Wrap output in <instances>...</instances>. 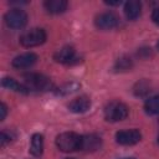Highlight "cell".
I'll use <instances>...</instances> for the list:
<instances>
[{
    "instance_id": "8",
    "label": "cell",
    "mask_w": 159,
    "mask_h": 159,
    "mask_svg": "<svg viewBox=\"0 0 159 159\" xmlns=\"http://www.w3.org/2000/svg\"><path fill=\"white\" fill-rule=\"evenodd\" d=\"M36 61H37V55L36 53L25 52V53H21L19 56H16L12 60L11 65H12V67L20 70V68H27V67L32 66L34 63H36Z\"/></svg>"
},
{
    "instance_id": "16",
    "label": "cell",
    "mask_w": 159,
    "mask_h": 159,
    "mask_svg": "<svg viewBox=\"0 0 159 159\" xmlns=\"http://www.w3.org/2000/svg\"><path fill=\"white\" fill-rule=\"evenodd\" d=\"M144 109L150 116L159 114V96L149 97L144 103Z\"/></svg>"
},
{
    "instance_id": "23",
    "label": "cell",
    "mask_w": 159,
    "mask_h": 159,
    "mask_svg": "<svg viewBox=\"0 0 159 159\" xmlns=\"http://www.w3.org/2000/svg\"><path fill=\"white\" fill-rule=\"evenodd\" d=\"M119 159H134V158H119Z\"/></svg>"
},
{
    "instance_id": "18",
    "label": "cell",
    "mask_w": 159,
    "mask_h": 159,
    "mask_svg": "<svg viewBox=\"0 0 159 159\" xmlns=\"http://www.w3.org/2000/svg\"><path fill=\"white\" fill-rule=\"evenodd\" d=\"M117 66L119 70H129L132 67V62L129 58H120V60H118Z\"/></svg>"
},
{
    "instance_id": "20",
    "label": "cell",
    "mask_w": 159,
    "mask_h": 159,
    "mask_svg": "<svg viewBox=\"0 0 159 159\" xmlns=\"http://www.w3.org/2000/svg\"><path fill=\"white\" fill-rule=\"evenodd\" d=\"M12 134H11V132L9 133L7 130H2L1 132V147H4L6 143H9V142H11L12 140Z\"/></svg>"
},
{
    "instance_id": "1",
    "label": "cell",
    "mask_w": 159,
    "mask_h": 159,
    "mask_svg": "<svg viewBox=\"0 0 159 159\" xmlns=\"http://www.w3.org/2000/svg\"><path fill=\"white\" fill-rule=\"evenodd\" d=\"M56 145L61 152L71 153L82 149V135L75 132H65L56 137Z\"/></svg>"
},
{
    "instance_id": "21",
    "label": "cell",
    "mask_w": 159,
    "mask_h": 159,
    "mask_svg": "<svg viewBox=\"0 0 159 159\" xmlns=\"http://www.w3.org/2000/svg\"><path fill=\"white\" fill-rule=\"evenodd\" d=\"M152 20H153L155 24L159 25V6L153 10V12H152Z\"/></svg>"
},
{
    "instance_id": "25",
    "label": "cell",
    "mask_w": 159,
    "mask_h": 159,
    "mask_svg": "<svg viewBox=\"0 0 159 159\" xmlns=\"http://www.w3.org/2000/svg\"><path fill=\"white\" fill-rule=\"evenodd\" d=\"M65 159H76V158H65Z\"/></svg>"
},
{
    "instance_id": "12",
    "label": "cell",
    "mask_w": 159,
    "mask_h": 159,
    "mask_svg": "<svg viewBox=\"0 0 159 159\" xmlns=\"http://www.w3.org/2000/svg\"><path fill=\"white\" fill-rule=\"evenodd\" d=\"M102 145V139L101 137L96 134H87L82 135V149L87 152H94L99 149Z\"/></svg>"
},
{
    "instance_id": "7",
    "label": "cell",
    "mask_w": 159,
    "mask_h": 159,
    "mask_svg": "<svg viewBox=\"0 0 159 159\" xmlns=\"http://www.w3.org/2000/svg\"><path fill=\"white\" fill-rule=\"evenodd\" d=\"M142 139V133L138 129H125L116 133V142L120 145H134Z\"/></svg>"
},
{
    "instance_id": "17",
    "label": "cell",
    "mask_w": 159,
    "mask_h": 159,
    "mask_svg": "<svg viewBox=\"0 0 159 159\" xmlns=\"http://www.w3.org/2000/svg\"><path fill=\"white\" fill-rule=\"evenodd\" d=\"M77 88H78L77 83H70V84H66V86L58 88V91L56 93L57 94H68V93H72V92L77 91Z\"/></svg>"
},
{
    "instance_id": "4",
    "label": "cell",
    "mask_w": 159,
    "mask_h": 159,
    "mask_svg": "<svg viewBox=\"0 0 159 159\" xmlns=\"http://www.w3.org/2000/svg\"><path fill=\"white\" fill-rule=\"evenodd\" d=\"M24 80H25V86L30 89L34 91H47L52 87V83L50 81L48 77L41 75V73H26L24 75Z\"/></svg>"
},
{
    "instance_id": "10",
    "label": "cell",
    "mask_w": 159,
    "mask_h": 159,
    "mask_svg": "<svg viewBox=\"0 0 159 159\" xmlns=\"http://www.w3.org/2000/svg\"><path fill=\"white\" fill-rule=\"evenodd\" d=\"M91 107V99L87 96H80L70 102L68 109L73 113H84Z\"/></svg>"
},
{
    "instance_id": "2",
    "label": "cell",
    "mask_w": 159,
    "mask_h": 159,
    "mask_svg": "<svg viewBox=\"0 0 159 159\" xmlns=\"http://www.w3.org/2000/svg\"><path fill=\"white\" fill-rule=\"evenodd\" d=\"M128 107L120 101H112L104 107V118L107 122H119L128 117Z\"/></svg>"
},
{
    "instance_id": "3",
    "label": "cell",
    "mask_w": 159,
    "mask_h": 159,
    "mask_svg": "<svg viewBox=\"0 0 159 159\" xmlns=\"http://www.w3.org/2000/svg\"><path fill=\"white\" fill-rule=\"evenodd\" d=\"M47 39V35L43 29H40V27H35V29H31L26 32H24L21 36H20V43L24 46V47H36V46H40L42 45Z\"/></svg>"
},
{
    "instance_id": "19",
    "label": "cell",
    "mask_w": 159,
    "mask_h": 159,
    "mask_svg": "<svg viewBox=\"0 0 159 159\" xmlns=\"http://www.w3.org/2000/svg\"><path fill=\"white\" fill-rule=\"evenodd\" d=\"M137 86H138V88H140V89L135 91V94H138V96H143V94H145V93H148L150 91L149 89V84L147 82H140Z\"/></svg>"
},
{
    "instance_id": "11",
    "label": "cell",
    "mask_w": 159,
    "mask_h": 159,
    "mask_svg": "<svg viewBox=\"0 0 159 159\" xmlns=\"http://www.w3.org/2000/svg\"><path fill=\"white\" fill-rule=\"evenodd\" d=\"M142 12V4L138 0H129L124 4V15L128 20H135Z\"/></svg>"
},
{
    "instance_id": "14",
    "label": "cell",
    "mask_w": 159,
    "mask_h": 159,
    "mask_svg": "<svg viewBox=\"0 0 159 159\" xmlns=\"http://www.w3.org/2000/svg\"><path fill=\"white\" fill-rule=\"evenodd\" d=\"M30 153L34 157H40L43 153V135L40 133H35L31 137Z\"/></svg>"
},
{
    "instance_id": "26",
    "label": "cell",
    "mask_w": 159,
    "mask_h": 159,
    "mask_svg": "<svg viewBox=\"0 0 159 159\" xmlns=\"http://www.w3.org/2000/svg\"><path fill=\"white\" fill-rule=\"evenodd\" d=\"M158 143H159V138H158Z\"/></svg>"
},
{
    "instance_id": "22",
    "label": "cell",
    "mask_w": 159,
    "mask_h": 159,
    "mask_svg": "<svg viewBox=\"0 0 159 159\" xmlns=\"http://www.w3.org/2000/svg\"><path fill=\"white\" fill-rule=\"evenodd\" d=\"M0 112H1L0 119H1V120H4V119H5V117H6V113H7V107H6V104H5V103H1V106H0Z\"/></svg>"
},
{
    "instance_id": "9",
    "label": "cell",
    "mask_w": 159,
    "mask_h": 159,
    "mask_svg": "<svg viewBox=\"0 0 159 159\" xmlns=\"http://www.w3.org/2000/svg\"><path fill=\"white\" fill-rule=\"evenodd\" d=\"M76 56V50L72 46H63L61 47L55 55H53V60L58 63H70L75 60Z\"/></svg>"
},
{
    "instance_id": "5",
    "label": "cell",
    "mask_w": 159,
    "mask_h": 159,
    "mask_svg": "<svg viewBox=\"0 0 159 159\" xmlns=\"http://www.w3.org/2000/svg\"><path fill=\"white\" fill-rule=\"evenodd\" d=\"M5 24L10 29H22L27 24V15L21 9H11L4 16Z\"/></svg>"
},
{
    "instance_id": "15",
    "label": "cell",
    "mask_w": 159,
    "mask_h": 159,
    "mask_svg": "<svg viewBox=\"0 0 159 159\" xmlns=\"http://www.w3.org/2000/svg\"><path fill=\"white\" fill-rule=\"evenodd\" d=\"M1 84H2V87L7 88V89H11V91H15V92H19V93H27V92H29V88H27L25 84L19 83L17 81H15V80L11 78V77H5V78H2Z\"/></svg>"
},
{
    "instance_id": "6",
    "label": "cell",
    "mask_w": 159,
    "mask_h": 159,
    "mask_svg": "<svg viewBox=\"0 0 159 159\" xmlns=\"http://www.w3.org/2000/svg\"><path fill=\"white\" fill-rule=\"evenodd\" d=\"M94 25L99 30H112L119 25V17L114 12H102L96 17Z\"/></svg>"
},
{
    "instance_id": "24",
    "label": "cell",
    "mask_w": 159,
    "mask_h": 159,
    "mask_svg": "<svg viewBox=\"0 0 159 159\" xmlns=\"http://www.w3.org/2000/svg\"><path fill=\"white\" fill-rule=\"evenodd\" d=\"M157 48L159 50V41H158V43H157Z\"/></svg>"
},
{
    "instance_id": "13",
    "label": "cell",
    "mask_w": 159,
    "mask_h": 159,
    "mask_svg": "<svg viewBox=\"0 0 159 159\" xmlns=\"http://www.w3.org/2000/svg\"><path fill=\"white\" fill-rule=\"evenodd\" d=\"M67 5L66 0H47L43 2L45 9L50 14H61L67 9Z\"/></svg>"
}]
</instances>
